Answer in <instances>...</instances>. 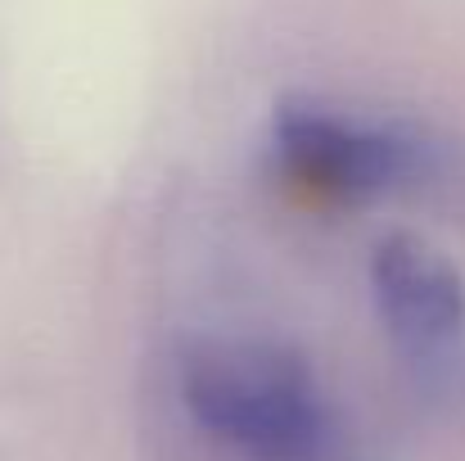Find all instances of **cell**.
I'll list each match as a JSON object with an SVG mask.
<instances>
[{"mask_svg": "<svg viewBox=\"0 0 465 461\" xmlns=\"http://www.w3.org/2000/svg\"><path fill=\"white\" fill-rule=\"evenodd\" d=\"M190 426L235 461H357V435L303 353L258 335H199L176 357Z\"/></svg>", "mask_w": 465, "mask_h": 461, "instance_id": "obj_1", "label": "cell"}, {"mask_svg": "<svg viewBox=\"0 0 465 461\" xmlns=\"http://www.w3.org/2000/svg\"><path fill=\"white\" fill-rule=\"evenodd\" d=\"M276 176L316 204H371L443 172V150L398 123H371L325 100L290 95L272 114Z\"/></svg>", "mask_w": 465, "mask_h": 461, "instance_id": "obj_2", "label": "cell"}, {"mask_svg": "<svg viewBox=\"0 0 465 461\" xmlns=\"http://www.w3.org/2000/svg\"><path fill=\"white\" fill-rule=\"evenodd\" d=\"M371 299L425 385H452L465 366V281L420 236L393 231L371 254Z\"/></svg>", "mask_w": 465, "mask_h": 461, "instance_id": "obj_3", "label": "cell"}]
</instances>
